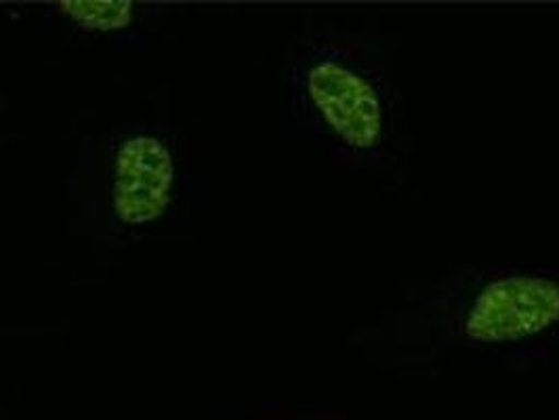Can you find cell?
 <instances>
[{
    "label": "cell",
    "instance_id": "4",
    "mask_svg": "<svg viewBox=\"0 0 559 420\" xmlns=\"http://www.w3.org/2000/svg\"><path fill=\"white\" fill-rule=\"evenodd\" d=\"M160 9L133 0H61L45 9L51 26L114 47L143 43Z\"/></svg>",
    "mask_w": 559,
    "mask_h": 420
},
{
    "label": "cell",
    "instance_id": "2",
    "mask_svg": "<svg viewBox=\"0 0 559 420\" xmlns=\"http://www.w3.org/2000/svg\"><path fill=\"white\" fill-rule=\"evenodd\" d=\"M400 47L374 9L349 22L309 9L282 63L288 124L383 192H404L415 181L417 141Z\"/></svg>",
    "mask_w": 559,
    "mask_h": 420
},
{
    "label": "cell",
    "instance_id": "5",
    "mask_svg": "<svg viewBox=\"0 0 559 420\" xmlns=\"http://www.w3.org/2000/svg\"><path fill=\"white\" fill-rule=\"evenodd\" d=\"M224 420H352L345 410L316 404V401H301V404H259L252 406L247 412H238Z\"/></svg>",
    "mask_w": 559,
    "mask_h": 420
},
{
    "label": "cell",
    "instance_id": "3",
    "mask_svg": "<svg viewBox=\"0 0 559 420\" xmlns=\"http://www.w3.org/2000/svg\"><path fill=\"white\" fill-rule=\"evenodd\" d=\"M186 183L181 143L160 118L83 133L66 183L70 231L99 254L143 244L177 221Z\"/></svg>",
    "mask_w": 559,
    "mask_h": 420
},
{
    "label": "cell",
    "instance_id": "1",
    "mask_svg": "<svg viewBox=\"0 0 559 420\" xmlns=\"http://www.w3.org/2000/svg\"><path fill=\"white\" fill-rule=\"evenodd\" d=\"M345 345L400 379L474 365L528 374L559 358V269L454 261L402 278L392 303L352 328Z\"/></svg>",
    "mask_w": 559,
    "mask_h": 420
},
{
    "label": "cell",
    "instance_id": "6",
    "mask_svg": "<svg viewBox=\"0 0 559 420\" xmlns=\"http://www.w3.org/2000/svg\"><path fill=\"white\" fill-rule=\"evenodd\" d=\"M4 118H7V99L0 95V143H2V129H4Z\"/></svg>",
    "mask_w": 559,
    "mask_h": 420
}]
</instances>
